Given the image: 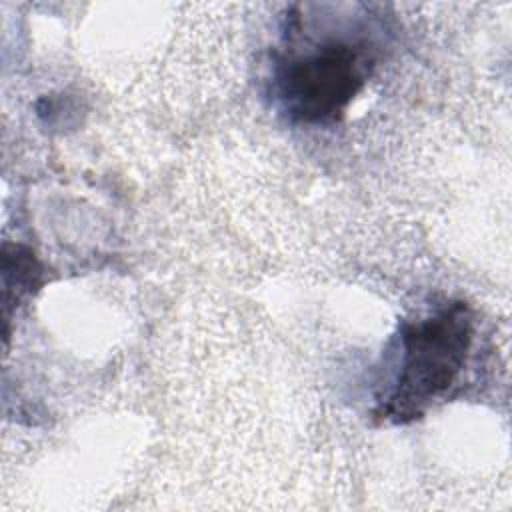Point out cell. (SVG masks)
Here are the masks:
<instances>
[{
  "instance_id": "3",
  "label": "cell",
  "mask_w": 512,
  "mask_h": 512,
  "mask_svg": "<svg viewBox=\"0 0 512 512\" xmlns=\"http://www.w3.org/2000/svg\"><path fill=\"white\" fill-rule=\"evenodd\" d=\"M42 268L34 252L20 244H4L2 248V298H4V318H8L10 308L20 304L24 298L36 292L40 286Z\"/></svg>"
},
{
  "instance_id": "1",
  "label": "cell",
  "mask_w": 512,
  "mask_h": 512,
  "mask_svg": "<svg viewBox=\"0 0 512 512\" xmlns=\"http://www.w3.org/2000/svg\"><path fill=\"white\" fill-rule=\"evenodd\" d=\"M474 336V316L466 302L450 300L436 312L404 322L400 328V364L390 390L378 400L376 414L406 424L458 380Z\"/></svg>"
},
{
  "instance_id": "2",
  "label": "cell",
  "mask_w": 512,
  "mask_h": 512,
  "mask_svg": "<svg viewBox=\"0 0 512 512\" xmlns=\"http://www.w3.org/2000/svg\"><path fill=\"white\" fill-rule=\"evenodd\" d=\"M372 60L350 42L330 40L300 56L284 58L274 70V96L298 124L336 122L364 88Z\"/></svg>"
}]
</instances>
